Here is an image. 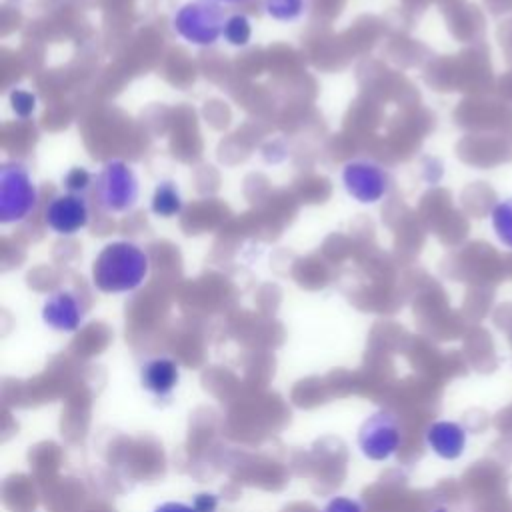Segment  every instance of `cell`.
<instances>
[{
    "label": "cell",
    "mask_w": 512,
    "mask_h": 512,
    "mask_svg": "<svg viewBox=\"0 0 512 512\" xmlns=\"http://www.w3.org/2000/svg\"><path fill=\"white\" fill-rule=\"evenodd\" d=\"M146 252L126 240L106 244L92 264V282L100 292L120 294L136 290L148 274Z\"/></svg>",
    "instance_id": "obj_1"
},
{
    "label": "cell",
    "mask_w": 512,
    "mask_h": 512,
    "mask_svg": "<svg viewBox=\"0 0 512 512\" xmlns=\"http://www.w3.org/2000/svg\"><path fill=\"white\" fill-rule=\"evenodd\" d=\"M226 16L218 0H190L174 14V30L190 44L210 46L222 34Z\"/></svg>",
    "instance_id": "obj_2"
},
{
    "label": "cell",
    "mask_w": 512,
    "mask_h": 512,
    "mask_svg": "<svg viewBox=\"0 0 512 512\" xmlns=\"http://www.w3.org/2000/svg\"><path fill=\"white\" fill-rule=\"evenodd\" d=\"M38 190L20 162H8L0 168V222H20L36 206Z\"/></svg>",
    "instance_id": "obj_3"
},
{
    "label": "cell",
    "mask_w": 512,
    "mask_h": 512,
    "mask_svg": "<svg viewBox=\"0 0 512 512\" xmlns=\"http://www.w3.org/2000/svg\"><path fill=\"white\" fill-rule=\"evenodd\" d=\"M94 194L104 212H126L138 200L134 170L122 160H108L96 176Z\"/></svg>",
    "instance_id": "obj_4"
},
{
    "label": "cell",
    "mask_w": 512,
    "mask_h": 512,
    "mask_svg": "<svg viewBox=\"0 0 512 512\" xmlns=\"http://www.w3.org/2000/svg\"><path fill=\"white\" fill-rule=\"evenodd\" d=\"M402 442V430L398 418L388 410H376L358 428L356 444L364 458L372 462H384L396 454Z\"/></svg>",
    "instance_id": "obj_5"
},
{
    "label": "cell",
    "mask_w": 512,
    "mask_h": 512,
    "mask_svg": "<svg viewBox=\"0 0 512 512\" xmlns=\"http://www.w3.org/2000/svg\"><path fill=\"white\" fill-rule=\"evenodd\" d=\"M346 192L358 202H378L388 192V174L382 166L368 160H352L342 170Z\"/></svg>",
    "instance_id": "obj_6"
},
{
    "label": "cell",
    "mask_w": 512,
    "mask_h": 512,
    "mask_svg": "<svg viewBox=\"0 0 512 512\" xmlns=\"http://www.w3.org/2000/svg\"><path fill=\"white\" fill-rule=\"evenodd\" d=\"M44 220L56 234H74L88 224V204L82 194H60L46 206Z\"/></svg>",
    "instance_id": "obj_7"
},
{
    "label": "cell",
    "mask_w": 512,
    "mask_h": 512,
    "mask_svg": "<svg viewBox=\"0 0 512 512\" xmlns=\"http://www.w3.org/2000/svg\"><path fill=\"white\" fill-rule=\"evenodd\" d=\"M42 320L56 332H74L84 322V306L74 292L56 290L44 300Z\"/></svg>",
    "instance_id": "obj_8"
},
{
    "label": "cell",
    "mask_w": 512,
    "mask_h": 512,
    "mask_svg": "<svg viewBox=\"0 0 512 512\" xmlns=\"http://www.w3.org/2000/svg\"><path fill=\"white\" fill-rule=\"evenodd\" d=\"M426 446L442 460H458L466 452L468 432L460 422L436 420L424 432Z\"/></svg>",
    "instance_id": "obj_9"
},
{
    "label": "cell",
    "mask_w": 512,
    "mask_h": 512,
    "mask_svg": "<svg viewBox=\"0 0 512 512\" xmlns=\"http://www.w3.org/2000/svg\"><path fill=\"white\" fill-rule=\"evenodd\" d=\"M180 380L178 364L168 356L148 358L140 368V384L154 396H168Z\"/></svg>",
    "instance_id": "obj_10"
},
{
    "label": "cell",
    "mask_w": 512,
    "mask_h": 512,
    "mask_svg": "<svg viewBox=\"0 0 512 512\" xmlns=\"http://www.w3.org/2000/svg\"><path fill=\"white\" fill-rule=\"evenodd\" d=\"M150 208L156 216H162V218H170V216H176L180 210H182V196L176 188L174 182L170 180H164L156 186L154 194H152V202H150Z\"/></svg>",
    "instance_id": "obj_11"
},
{
    "label": "cell",
    "mask_w": 512,
    "mask_h": 512,
    "mask_svg": "<svg viewBox=\"0 0 512 512\" xmlns=\"http://www.w3.org/2000/svg\"><path fill=\"white\" fill-rule=\"evenodd\" d=\"M490 222H492V228H494L498 240L504 246L512 248V196L502 198L500 202L494 204Z\"/></svg>",
    "instance_id": "obj_12"
},
{
    "label": "cell",
    "mask_w": 512,
    "mask_h": 512,
    "mask_svg": "<svg viewBox=\"0 0 512 512\" xmlns=\"http://www.w3.org/2000/svg\"><path fill=\"white\" fill-rule=\"evenodd\" d=\"M308 0H264L266 12L280 22H292L306 12Z\"/></svg>",
    "instance_id": "obj_13"
},
{
    "label": "cell",
    "mask_w": 512,
    "mask_h": 512,
    "mask_svg": "<svg viewBox=\"0 0 512 512\" xmlns=\"http://www.w3.org/2000/svg\"><path fill=\"white\" fill-rule=\"evenodd\" d=\"M224 40L234 44V46H244L248 44L250 36H252V28H250V20L244 14H234L228 16L226 26H224Z\"/></svg>",
    "instance_id": "obj_14"
},
{
    "label": "cell",
    "mask_w": 512,
    "mask_h": 512,
    "mask_svg": "<svg viewBox=\"0 0 512 512\" xmlns=\"http://www.w3.org/2000/svg\"><path fill=\"white\" fill-rule=\"evenodd\" d=\"M90 182H92V176H90V172L86 170V168H72L66 176H64V186H66V190L68 192H72V194H82L88 186H90Z\"/></svg>",
    "instance_id": "obj_15"
},
{
    "label": "cell",
    "mask_w": 512,
    "mask_h": 512,
    "mask_svg": "<svg viewBox=\"0 0 512 512\" xmlns=\"http://www.w3.org/2000/svg\"><path fill=\"white\" fill-rule=\"evenodd\" d=\"M10 102H12L14 112H16L18 116H22V118L30 116V114L34 112V108H36V98H34V94H30V92H26V90H16V92H12V94H10Z\"/></svg>",
    "instance_id": "obj_16"
},
{
    "label": "cell",
    "mask_w": 512,
    "mask_h": 512,
    "mask_svg": "<svg viewBox=\"0 0 512 512\" xmlns=\"http://www.w3.org/2000/svg\"><path fill=\"white\" fill-rule=\"evenodd\" d=\"M322 512H364V506L354 498L334 496L324 504Z\"/></svg>",
    "instance_id": "obj_17"
},
{
    "label": "cell",
    "mask_w": 512,
    "mask_h": 512,
    "mask_svg": "<svg viewBox=\"0 0 512 512\" xmlns=\"http://www.w3.org/2000/svg\"><path fill=\"white\" fill-rule=\"evenodd\" d=\"M192 506L196 512H216L218 508V498L210 492H200L194 496L192 500Z\"/></svg>",
    "instance_id": "obj_18"
},
{
    "label": "cell",
    "mask_w": 512,
    "mask_h": 512,
    "mask_svg": "<svg viewBox=\"0 0 512 512\" xmlns=\"http://www.w3.org/2000/svg\"><path fill=\"white\" fill-rule=\"evenodd\" d=\"M154 512H196L192 504H184V502H164L160 506H156Z\"/></svg>",
    "instance_id": "obj_19"
},
{
    "label": "cell",
    "mask_w": 512,
    "mask_h": 512,
    "mask_svg": "<svg viewBox=\"0 0 512 512\" xmlns=\"http://www.w3.org/2000/svg\"><path fill=\"white\" fill-rule=\"evenodd\" d=\"M432 512H468V510H458V508H450V506H436Z\"/></svg>",
    "instance_id": "obj_20"
},
{
    "label": "cell",
    "mask_w": 512,
    "mask_h": 512,
    "mask_svg": "<svg viewBox=\"0 0 512 512\" xmlns=\"http://www.w3.org/2000/svg\"><path fill=\"white\" fill-rule=\"evenodd\" d=\"M218 2H226V4H238V2H246V0H218Z\"/></svg>",
    "instance_id": "obj_21"
}]
</instances>
